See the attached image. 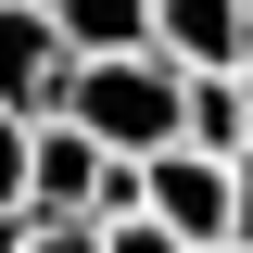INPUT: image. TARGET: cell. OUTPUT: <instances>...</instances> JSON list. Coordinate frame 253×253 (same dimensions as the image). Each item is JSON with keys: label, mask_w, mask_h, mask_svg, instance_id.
Returning a JSON list of instances; mask_svg holds the SVG:
<instances>
[{"label": "cell", "mask_w": 253, "mask_h": 253, "mask_svg": "<svg viewBox=\"0 0 253 253\" xmlns=\"http://www.w3.org/2000/svg\"><path fill=\"white\" fill-rule=\"evenodd\" d=\"M177 101H190V76L165 51H101V63H76V89H63V114L89 126L114 165H152L165 139H177Z\"/></svg>", "instance_id": "obj_1"}, {"label": "cell", "mask_w": 253, "mask_h": 253, "mask_svg": "<svg viewBox=\"0 0 253 253\" xmlns=\"http://www.w3.org/2000/svg\"><path fill=\"white\" fill-rule=\"evenodd\" d=\"M139 215H165L190 253H228V241H241V165L190 152V139H165V152L139 165Z\"/></svg>", "instance_id": "obj_2"}, {"label": "cell", "mask_w": 253, "mask_h": 253, "mask_svg": "<svg viewBox=\"0 0 253 253\" xmlns=\"http://www.w3.org/2000/svg\"><path fill=\"white\" fill-rule=\"evenodd\" d=\"M63 89H76V51H63L51 0H0V114L51 126V114H63Z\"/></svg>", "instance_id": "obj_3"}, {"label": "cell", "mask_w": 253, "mask_h": 253, "mask_svg": "<svg viewBox=\"0 0 253 253\" xmlns=\"http://www.w3.org/2000/svg\"><path fill=\"white\" fill-rule=\"evenodd\" d=\"M241 26L253 0H152V51L177 76H241Z\"/></svg>", "instance_id": "obj_4"}, {"label": "cell", "mask_w": 253, "mask_h": 253, "mask_svg": "<svg viewBox=\"0 0 253 253\" xmlns=\"http://www.w3.org/2000/svg\"><path fill=\"white\" fill-rule=\"evenodd\" d=\"M177 139H190V152H215V165H241V152H253V76H190Z\"/></svg>", "instance_id": "obj_5"}, {"label": "cell", "mask_w": 253, "mask_h": 253, "mask_svg": "<svg viewBox=\"0 0 253 253\" xmlns=\"http://www.w3.org/2000/svg\"><path fill=\"white\" fill-rule=\"evenodd\" d=\"M51 26H63V51H76V63H101V51H152V0H51Z\"/></svg>", "instance_id": "obj_6"}, {"label": "cell", "mask_w": 253, "mask_h": 253, "mask_svg": "<svg viewBox=\"0 0 253 253\" xmlns=\"http://www.w3.org/2000/svg\"><path fill=\"white\" fill-rule=\"evenodd\" d=\"M26 139H38L26 114H0V215H26Z\"/></svg>", "instance_id": "obj_7"}, {"label": "cell", "mask_w": 253, "mask_h": 253, "mask_svg": "<svg viewBox=\"0 0 253 253\" xmlns=\"http://www.w3.org/2000/svg\"><path fill=\"white\" fill-rule=\"evenodd\" d=\"M101 253H190V241H177L165 215H114V228H101Z\"/></svg>", "instance_id": "obj_8"}, {"label": "cell", "mask_w": 253, "mask_h": 253, "mask_svg": "<svg viewBox=\"0 0 253 253\" xmlns=\"http://www.w3.org/2000/svg\"><path fill=\"white\" fill-rule=\"evenodd\" d=\"M26 253H101L89 215H26Z\"/></svg>", "instance_id": "obj_9"}, {"label": "cell", "mask_w": 253, "mask_h": 253, "mask_svg": "<svg viewBox=\"0 0 253 253\" xmlns=\"http://www.w3.org/2000/svg\"><path fill=\"white\" fill-rule=\"evenodd\" d=\"M241 253H253V152H241Z\"/></svg>", "instance_id": "obj_10"}, {"label": "cell", "mask_w": 253, "mask_h": 253, "mask_svg": "<svg viewBox=\"0 0 253 253\" xmlns=\"http://www.w3.org/2000/svg\"><path fill=\"white\" fill-rule=\"evenodd\" d=\"M0 253H26V215H0Z\"/></svg>", "instance_id": "obj_11"}, {"label": "cell", "mask_w": 253, "mask_h": 253, "mask_svg": "<svg viewBox=\"0 0 253 253\" xmlns=\"http://www.w3.org/2000/svg\"><path fill=\"white\" fill-rule=\"evenodd\" d=\"M241 76H253V26H241Z\"/></svg>", "instance_id": "obj_12"}, {"label": "cell", "mask_w": 253, "mask_h": 253, "mask_svg": "<svg viewBox=\"0 0 253 253\" xmlns=\"http://www.w3.org/2000/svg\"><path fill=\"white\" fill-rule=\"evenodd\" d=\"M228 253H241V241H228Z\"/></svg>", "instance_id": "obj_13"}]
</instances>
